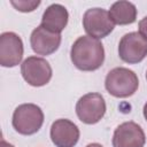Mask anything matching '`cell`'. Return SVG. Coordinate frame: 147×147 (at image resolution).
<instances>
[{"instance_id": "cell-17", "label": "cell", "mask_w": 147, "mask_h": 147, "mask_svg": "<svg viewBox=\"0 0 147 147\" xmlns=\"http://www.w3.org/2000/svg\"><path fill=\"white\" fill-rule=\"evenodd\" d=\"M142 113H144V117H145V119L147 121V102H146V103H145V106H144Z\"/></svg>"}, {"instance_id": "cell-10", "label": "cell", "mask_w": 147, "mask_h": 147, "mask_svg": "<svg viewBox=\"0 0 147 147\" xmlns=\"http://www.w3.org/2000/svg\"><path fill=\"white\" fill-rule=\"evenodd\" d=\"M79 136L78 126L67 118L56 119L51 126V139L56 147H75Z\"/></svg>"}, {"instance_id": "cell-6", "label": "cell", "mask_w": 147, "mask_h": 147, "mask_svg": "<svg viewBox=\"0 0 147 147\" xmlns=\"http://www.w3.org/2000/svg\"><path fill=\"white\" fill-rule=\"evenodd\" d=\"M21 74L29 85L40 87L49 83L53 71L51 64L45 59L29 56L21 64Z\"/></svg>"}, {"instance_id": "cell-13", "label": "cell", "mask_w": 147, "mask_h": 147, "mask_svg": "<svg viewBox=\"0 0 147 147\" xmlns=\"http://www.w3.org/2000/svg\"><path fill=\"white\" fill-rule=\"evenodd\" d=\"M109 15L115 24L127 25V24H132L136 22L137 8L132 2L121 0L111 5L109 9Z\"/></svg>"}, {"instance_id": "cell-1", "label": "cell", "mask_w": 147, "mask_h": 147, "mask_svg": "<svg viewBox=\"0 0 147 147\" xmlns=\"http://www.w3.org/2000/svg\"><path fill=\"white\" fill-rule=\"evenodd\" d=\"M70 59L74 65L82 71L98 70L105 61L103 45L90 36H82L72 44Z\"/></svg>"}, {"instance_id": "cell-2", "label": "cell", "mask_w": 147, "mask_h": 147, "mask_svg": "<svg viewBox=\"0 0 147 147\" xmlns=\"http://www.w3.org/2000/svg\"><path fill=\"white\" fill-rule=\"evenodd\" d=\"M139 86V79L134 71L118 67L111 69L105 79V87L115 98H127L133 95Z\"/></svg>"}, {"instance_id": "cell-3", "label": "cell", "mask_w": 147, "mask_h": 147, "mask_svg": "<svg viewBox=\"0 0 147 147\" xmlns=\"http://www.w3.org/2000/svg\"><path fill=\"white\" fill-rule=\"evenodd\" d=\"M13 127L23 136L34 134L44 124V113L34 103H23L16 107L13 114Z\"/></svg>"}, {"instance_id": "cell-19", "label": "cell", "mask_w": 147, "mask_h": 147, "mask_svg": "<svg viewBox=\"0 0 147 147\" xmlns=\"http://www.w3.org/2000/svg\"><path fill=\"white\" fill-rule=\"evenodd\" d=\"M146 79H147V71H146Z\"/></svg>"}, {"instance_id": "cell-14", "label": "cell", "mask_w": 147, "mask_h": 147, "mask_svg": "<svg viewBox=\"0 0 147 147\" xmlns=\"http://www.w3.org/2000/svg\"><path fill=\"white\" fill-rule=\"evenodd\" d=\"M11 6L15 7V9H17L18 11L22 13H29V11H33L39 5L40 1L39 0H34V1H26V0H18V1H10Z\"/></svg>"}, {"instance_id": "cell-15", "label": "cell", "mask_w": 147, "mask_h": 147, "mask_svg": "<svg viewBox=\"0 0 147 147\" xmlns=\"http://www.w3.org/2000/svg\"><path fill=\"white\" fill-rule=\"evenodd\" d=\"M139 33L145 39H147V16L139 21Z\"/></svg>"}, {"instance_id": "cell-12", "label": "cell", "mask_w": 147, "mask_h": 147, "mask_svg": "<svg viewBox=\"0 0 147 147\" xmlns=\"http://www.w3.org/2000/svg\"><path fill=\"white\" fill-rule=\"evenodd\" d=\"M69 13L67 8L60 3H53L46 8L41 17V24L51 32L60 33L68 24Z\"/></svg>"}, {"instance_id": "cell-5", "label": "cell", "mask_w": 147, "mask_h": 147, "mask_svg": "<svg viewBox=\"0 0 147 147\" xmlns=\"http://www.w3.org/2000/svg\"><path fill=\"white\" fill-rule=\"evenodd\" d=\"M106 110V101L100 93L84 94L76 103L77 117L85 124H95L100 122L103 118Z\"/></svg>"}, {"instance_id": "cell-8", "label": "cell", "mask_w": 147, "mask_h": 147, "mask_svg": "<svg viewBox=\"0 0 147 147\" xmlns=\"http://www.w3.org/2000/svg\"><path fill=\"white\" fill-rule=\"evenodd\" d=\"M23 41L15 32H3L0 36V64L5 68L16 67L23 57Z\"/></svg>"}, {"instance_id": "cell-16", "label": "cell", "mask_w": 147, "mask_h": 147, "mask_svg": "<svg viewBox=\"0 0 147 147\" xmlns=\"http://www.w3.org/2000/svg\"><path fill=\"white\" fill-rule=\"evenodd\" d=\"M0 147H14L11 144H9V142H7V141H5L3 139H1V142H0Z\"/></svg>"}, {"instance_id": "cell-7", "label": "cell", "mask_w": 147, "mask_h": 147, "mask_svg": "<svg viewBox=\"0 0 147 147\" xmlns=\"http://www.w3.org/2000/svg\"><path fill=\"white\" fill-rule=\"evenodd\" d=\"M118 55L129 64L141 62L147 56V39L139 32L124 34L118 44Z\"/></svg>"}, {"instance_id": "cell-4", "label": "cell", "mask_w": 147, "mask_h": 147, "mask_svg": "<svg viewBox=\"0 0 147 147\" xmlns=\"http://www.w3.org/2000/svg\"><path fill=\"white\" fill-rule=\"evenodd\" d=\"M83 28L90 37L99 40L110 34L115 28V23L106 9L91 8L83 16Z\"/></svg>"}, {"instance_id": "cell-18", "label": "cell", "mask_w": 147, "mask_h": 147, "mask_svg": "<svg viewBox=\"0 0 147 147\" xmlns=\"http://www.w3.org/2000/svg\"><path fill=\"white\" fill-rule=\"evenodd\" d=\"M86 147H103V146L100 145V144H98V142H93V144H88Z\"/></svg>"}, {"instance_id": "cell-11", "label": "cell", "mask_w": 147, "mask_h": 147, "mask_svg": "<svg viewBox=\"0 0 147 147\" xmlns=\"http://www.w3.org/2000/svg\"><path fill=\"white\" fill-rule=\"evenodd\" d=\"M61 40L62 37L60 33L51 32L42 25L37 26L30 36L31 48L38 55L53 54L60 47Z\"/></svg>"}, {"instance_id": "cell-9", "label": "cell", "mask_w": 147, "mask_h": 147, "mask_svg": "<svg viewBox=\"0 0 147 147\" xmlns=\"http://www.w3.org/2000/svg\"><path fill=\"white\" fill-rule=\"evenodd\" d=\"M145 142V132L134 122H124L114 131L113 147H144Z\"/></svg>"}]
</instances>
